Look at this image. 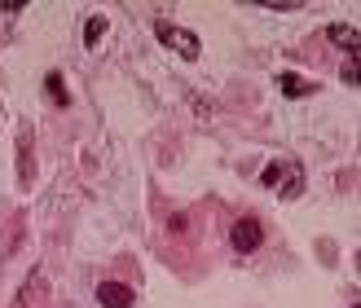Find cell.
<instances>
[{
    "mask_svg": "<svg viewBox=\"0 0 361 308\" xmlns=\"http://www.w3.org/2000/svg\"><path fill=\"white\" fill-rule=\"evenodd\" d=\"M229 242H233V251H238V256H251V251H256V247L264 242V229H260V221H251V216H243V221L229 229Z\"/></svg>",
    "mask_w": 361,
    "mask_h": 308,
    "instance_id": "3957f363",
    "label": "cell"
},
{
    "mask_svg": "<svg viewBox=\"0 0 361 308\" xmlns=\"http://www.w3.org/2000/svg\"><path fill=\"white\" fill-rule=\"evenodd\" d=\"M23 180H31V137L23 133Z\"/></svg>",
    "mask_w": 361,
    "mask_h": 308,
    "instance_id": "30bf717a",
    "label": "cell"
},
{
    "mask_svg": "<svg viewBox=\"0 0 361 308\" xmlns=\"http://www.w3.org/2000/svg\"><path fill=\"white\" fill-rule=\"evenodd\" d=\"M49 93H53V101L58 106H66L71 97H66V84H62V75H49Z\"/></svg>",
    "mask_w": 361,
    "mask_h": 308,
    "instance_id": "ba28073f",
    "label": "cell"
},
{
    "mask_svg": "<svg viewBox=\"0 0 361 308\" xmlns=\"http://www.w3.org/2000/svg\"><path fill=\"white\" fill-rule=\"evenodd\" d=\"M154 35H159V44H168L176 58H185V62H194L198 53H203L198 35H194V31H185V27H176V23H168V18H159V23H154Z\"/></svg>",
    "mask_w": 361,
    "mask_h": 308,
    "instance_id": "6da1fadb",
    "label": "cell"
},
{
    "mask_svg": "<svg viewBox=\"0 0 361 308\" xmlns=\"http://www.w3.org/2000/svg\"><path fill=\"white\" fill-rule=\"evenodd\" d=\"M106 27H111V23H106L102 13H93V18H88V31H84V40H88V44H97L102 35H106Z\"/></svg>",
    "mask_w": 361,
    "mask_h": 308,
    "instance_id": "52a82bcc",
    "label": "cell"
},
{
    "mask_svg": "<svg viewBox=\"0 0 361 308\" xmlns=\"http://www.w3.org/2000/svg\"><path fill=\"white\" fill-rule=\"evenodd\" d=\"M339 75H344L348 88H357V58H344V70H339Z\"/></svg>",
    "mask_w": 361,
    "mask_h": 308,
    "instance_id": "9c48e42d",
    "label": "cell"
},
{
    "mask_svg": "<svg viewBox=\"0 0 361 308\" xmlns=\"http://www.w3.org/2000/svg\"><path fill=\"white\" fill-rule=\"evenodd\" d=\"M260 180H264L269 190H278L282 198H295L304 190V172L295 168V163H269V168L260 172Z\"/></svg>",
    "mask_w": 361,
    "mask_h": 308,
    "instance_id": "7a4b0ae2",
    "label": "cell"
},
{
    "mask_svg": "<svg viewBox=\"0 0 361 308\" xmlns=\"http://www.w3.org/2000/svg\"><path fill=\"white\" fill-rule=\"evenodd\" d=\"M278 88L286 97H313L317 93V80H304V75H291V70H286V75H278Z\"/></svg>",
    "mask_w": 361,
    "mask_h": 308,
    "instance_id": "8992f818",
    "label": "cell"
},
{
    "mask_svg": "<svg viewBox=\"0 0 361 308\" xmlns=\"http://www.w3.org/2000/svg\"><path fill=\"white\" fill-rule=\"evenodd\" d=\"M326 35H331V44L344 49V58H357V44H361L357 27H348V23H331V27H326Z\"/></svg>",
    "mask_w": 361,
    "mask_h": 308,
    "instance_id": "5b68a950",
    "label": "cell"
},
{
    "mask_svg": "<svg viewBox=\"0 0 361 308\" xmlns=\"http://www.w3.org/2000/svg\"><path fill=\"white\" fill-rule=\"evenodd\" d=\"M97 300H102V308H133L137 304V295L123 282H102L97 286Z\"/></svg>",
    "mask_w": 361,
    "mask_h": 308,
    "instance_id": "277c9868",
    "label": "cell"
}]
</instances>
